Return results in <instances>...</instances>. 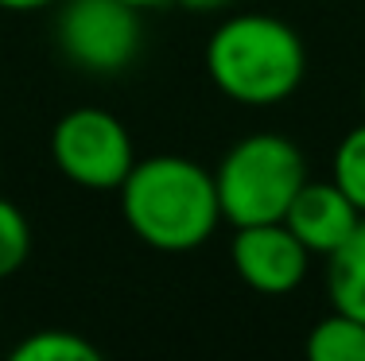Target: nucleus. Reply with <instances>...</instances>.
<instances>
[{
	"instance_id": "nucleus-1",
	"label": "nucleus",
	"mask_w": 365,
	"mask_h": 361,
	"mask_svg": "<svg viewBox=\"0 0 365 361\" xmlns=\"http://www.w3.org/2000/svg\"><path fill=\"white\" fill-rule=\"evenodd\" d=\"M120 214L128 229L160 253H190L206 245L222 221L214 175L187 156L133 163L120 183Z\"/></svg>"
},
{
	"instance_id": "nucleus-2",
	"label": "nucleus",
	"mask_w": 365,
	"mask_h": 361,
	"mask_svg": "<svg viewBox=\"0 0 365 361\" xmlns=\"http://www.w3.org/2000/svg\"><path fill=\"white\" fill-rule=\"evenodd\" d=\"M206 74L237 105H280L307 74V51L292 23L245 12L214 28L206 43Z\"/></svg>"
},
{
	"instance_id": "nucleus-3",
	"label": "nucleus",
	"mask_w": 365,
	"mask_h": 361,
	"mask_svg": "<svg viewBox=\"0 0 365 361\" xmlns=\"http://www.w3.org/2000/svg\"><path fill=\"white\" fill-rule=\"evenodd\" d=\"M303 183H307V159L280 132H253L237 140L214 171L222 218L233 229L284 221Z\"/></svg>"
},
{
	"instance_id": "nucleus-4",
	"label": "nucleus",
	"mask_w": 365,
	"mask_h": 361,
	"mask_svg": "<svg viewBox=\"0 0 365 361\" xmlns=\"http://www.w3.org/2000/svg\"><path fill=\"white\" fill-rule=\"evenodd\" d=\"M51 156L58 171L86 191H120L136 163L128 128L120 125V117L98 105H82L58 117L51 132Z\"/></svg>"
},
{
	"instance_id": "nucleus-5",
	"label": "nucleus",
	"mask_w": 365,
	"mask_h": 361,
	"mask_svg": "<svg viewBox=\"0 0 365 361\" xmlns=\"http://www.w3.org/2000/svg\"><path fill=\"white\" fill-rule=\"evenodd\" d=\"M55 36L78 70L117 74L140 51V8L125 0H66Z\"/></svg>"
},
{
	"instance_id": "nucleus-6",
	"label": "nucleus",
	"mask_w": 365,
	"mask_h": 361,
	"mask_svg": "<svg viewBox=\"0 0 365 361\" xmlns=\"http://www.w3.org/2000/svg\"><path fill=\"white\" fill-rule=\"evenodd\" d=\"M230 261L245 288L260 295H288L307 276L311 253L284 221H264V226H241L233 234Z\"/></svg>"
},
{
	"instance_id": "nucleus-7",
	"label": "nucleus",
	"mask_w": 365,
	"mask_h": 361,
	"mask_svg": "<svg viewBox=\"0 0 365 361\" xmlns=\"http://www.w3.org/2000/svg\"><path fill=\"white\" fill-rule=\"evenodd\" d=\"M361 218H365V214L346 199L342 187H338L334 179H327V183L307 179V183L299 187V194L292 199L288 214H284V226H288L292 234L307 245L311 256H315V253L330 256L346 237L354 234V229H358Z\"/></svg>"
},
{
	"instance_id": "nucleus-8",
	"label": "nucleus",
	"mask_w": 365,
	"mask_h": 361,
	"mask_svg": "<svg viewBox=\"0 0 365 361\" xmlns=\"http://www.w3.org/2000/svg\"><path fill=\"white\" fill-rule=\"evenodd\" d=\"M327 291L330 307L365 323V218L350 237L327 256Z\"/></svg>"
},
{
	"instance_id": "nucleus-9",
	"label": "nucleus",
	"mask_w": 365,
	"mask_h": 361,
	"mask_svg": "<svg viewBox=\"0 0 365 361\" xmlns=\"http://www.w3.org/2000/svg\"><path fill=\"white\" fill-rule=\"evenodd\" d=\"M307 357L315 361H365V323L346 311H330L307 334Z\"/></svg>"
},
{
	"instance_id": "nucleus-10",
	"label": "nucleus",
	"mask_w": 365,
	"mask_h": 361,
	"mask_svg": "<svg viewBox=\"0 0 365 361\" xmlns=\"http://www.w3.org/2000/svg\"><path fill=\"white\" fill-rule=\"evenodd\" d=\"M98 346L74 330H36L12 350V361H98Z\"/></svg>"
},
{
	"instance_id": "nucleus-11",
	"label": "nucleus",
	"mask_w": 365,
	"mask_h": 361,
	"mask_svg": "<svg viewBox=\"0 0 365 361\" xmlns=\"http://www.w3.org/2000/svg\"><path fill=\"white\" fill-rule=\"evenodd\" d=\"M334 179L342 194L365 214V125L350 128L334 152Z\"/></svg>"
},
{
	"instance_id": "nucleus-12",
	"label": "nucleus",
	"mask_w": 365,
	"mask_h": 361,
	"mask_svg": "<svg viewBox=\"0 0 365 361\" xmlns=\"http://www.w3.org/2000/svg\"><path fill=\"white\" fill-rule=\"evenodd\" d=\"M31 256V226L20 206L0 199V280L16 276Z\"/></svg>"
},
{
	"instance_id": "nucleus-13",
	"label": "nucleus",
	"mask_w": 365,
	"mask_h": 361,
	"mask_svg": "<svg viewBox=\"0 0 365 361\" xmlns=\"http://www.w3.org/2000/svg\"><path fill=\"white\" fill-rule=\"evenodd\" d=\"M51 4H58V0H0L4 12H39V8H51Z\"/></svg>"
},
{
	"instance_id": "nucleus-14",
	"label": "nucleus",
	"mask_w": 365,
	"mask_h": 361,
	"mask_svg": "<svg viewBox=\"0 0 365 361\" xmlns=\"http://www.w3.org/2000/svg\"><path fill=\"white\" fill-rule=\"evenodd\" d=\"M187 12H218V8H225L230 0H179Z\"/></svg>"
},
{
	"instance_id": "nucleus-15",
	"label": "nucleus",
	"mask_w": 365,
	"mask_h": 361,
	"mask_svg": "<svg viewBox=\"0 0 365 361\" xmlns=\"http://www.w3.org/2000/svg\"><path fill=\"white\" fill-rule=\"evenodd\" d=\"M125 4H133V8H155V4H168V0H125Z\"/></svg>"
},
{
	"instance_id": "nucleus-16",
	"label": "nucleus",
	"mask_w": 365,
	"mask_h": 361,
	"mask_svg": "<svg viewBox=\"0 0 365 361\" xmlns=\"http://www.w3.org/2000/svg\"><path fill=\"white\" fill-rule=\"evenodd\" d=\"M361 101H365V82H361Z\"/></svg>"
}]
</instances>
